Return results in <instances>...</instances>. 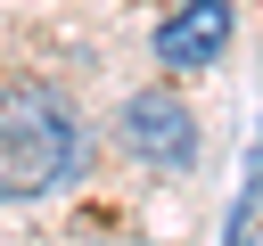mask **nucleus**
<instances>
[{
    "instance_id": "nucleus-1",
    "label": "nucleus",
    "mask_w": 263,
    "mask_h": 246,
    "mask_svg": "<svg viewBox=\"0 0 263 246\" xmlns=\"http://www.w3.org/2000/svg\"><path fill=\"white\" fill-rule=\"evenodd\" d=\"M90 156V131L66 90L49 82H0V205L58 197Z\"/></svg>"
},
{
    "instance_id": "nucleus-2",
    "label": "nucleus",
    "mask_w": 263,
    "mask_h": 246,
    "mask_svg": "<svg viewBox=\"0 0 263 246\" xmlns=\"http://www.w3.org/2000/svg\"><path fill=\"white\" fill-rule=\"evenodd\" d=\"M115 139H123L148 172H189V164H197V115H189L173 90H132L123 115H115Z\"/></svg>"
},
{
    "instance_id": "nucleus-3",
    "label": "nucleus",
    "mask_w": 263,
    "mask_h": 246,
    "mask_svg": "<svg viewBox=\"0 0 263 246\" xmlns=\"http://www.w3.org/2000/svg\"><path fill=\"white\" fill-rule=\"evenodd\" d=\"M230 33H238L230 0H173V16L156 25V66L164 74H197V66H214L230 49Z\"/></svg>"
},
{
    "instance_id": "nucleus-4",
    "label": "nucleus",
    "mask_w": 263,
    "mask_h": 246,
    "mask_svg": "<svg viewBox=\"0 0 263 246\" xmlns=\"http://www.w3.org/2000/svg\"><path fill=\"white\" fill-rule=\"evenodd\" d=\"M247 238H255V197H247V205L230 213V230H222V246H247Z\"/></svg>"
},
{
    "instance_id": "nucleus-5",
    "label": "nucleus",
    "mask_w": 263,
    "mask_h": 246,
    "mask_svg": "<svg viewBox=\"0 0 263 246\" xmlns=\"http://www.w3.org/2000/svg\"><path fill=\"white\" fill-rule=\"evenodd\" d=\"M247 197H263V139H255V189H247Z\"/></svg>"
},
{
    "instance_id": "nucleus-6",
    "label": "nucleus",
    "mask_w": 263,
    "mask_h": 246,
    "mask_svg": "<svg viewBox=\"0 0 263 246\" xmlns=\"http://www.w3.org/2000/svg\"><path fill=\"white\" fill-rule=\"evenodd\" d=\"M132 246H148V238H132Z\"/></svg>"
}]
</instances>
